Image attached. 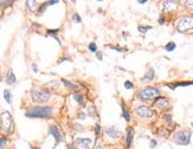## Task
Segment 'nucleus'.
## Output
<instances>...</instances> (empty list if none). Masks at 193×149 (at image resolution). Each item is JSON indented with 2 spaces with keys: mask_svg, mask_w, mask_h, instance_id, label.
Wrapping results in <instances>:
<instances>
[{
  "mask_svg": "<svg viewBox=\"0 0 193 149\" xmlns=\"http://www.w3.org/2000/svg\"><path fill=\"white\" fill-rule=\"evenodd\" d=\"M13 1H0V8H4V7H7L10 5H12Z\"/></svg>",
  "mask_w": 193,
  "mask_h": 149,
  "instance_id": "nucleus-25",
  "label": "nucleus"
},
{
  "mask_svg": "<svg viewBox=\"0 0 193 149\" xmlns=\"http://www.w3.org/2000/svg\"><path fill=\"white\" fill-rule=\"evenodd\" d=\"M88 112H89V115L91 116V117H96L97 116V112H96V109H95V107L93 104L89 107V109H88Z\"/></svg>",
  "mask_w": 193,
  "mask_h": 149,
  "instance_id": "nucleus-24",
  "label": "nucleus"
},
{
  "mask_svg": "<svg viewBox=\"0 0 193 149\" xmlns=\"http://www.w3.org/2000/svg\"><path fill=\"white\" fill-rule=\"evenodd\" d=\"M159 135H161V136H163V137H166V136H167V131H165V130H160V131H159Z\"/></svg>",
  "mask_w": 193,
  "mask_h": 149,
  "instance_id": "nucleus-39",
  "label": "nucleus"
},
{
  "mask_svg": "<svg viewBox=\"0 0 193 149\" xmlns=\"http://www.w3.org/2000/svg\"><path fill=\"white\" fill-rule=\"evenodd\" d=\"M0 128L4 133H11L12 130V116L8 111H5L0 116Z\"/></svg>",
  "mask_w": 193,
  "mask_h": 149,
  "instance_id": "nucleus-6",
  "label": "nucleus"
},
{
  "mask_svg": "<svg viewBox=\"0 0 193 149\" xmlns=\"http://www.w3.org/2000/svg\"><path fill=\"white\" fill-rule=\"evenodd\" d=\"M91 143L93 141L89 137H79V139H76V141H75V144L81 149H89Z\"/></svg>",
  "mask_w": 193,
  "mask_h": 149,
  "instance_id": "nucleus-8",
  "label": "nucleus"
},
{
  "mask_svg": "<svg viewBox=\"0 0 193 149\" xmlns=\"http://www.w3.org/2000/svg\"><path fill=\"white\" fill-rule=\"evenodd\" d=\"M133 136H134V130H133V129H128L127 136H126V147H127V148H129V147L131 146Z\"/></svg>",
  "mask_w": 193,
  "mask_h": 149,
  "instance_id": "nucleus-13",
  "label": "nucleus"
},
{
  "mask_svg": "<svg viewBox=\"0 0 193 149\" xmlns=\"http://www.w3.org/2000/svg\"><path fill=\"white\" fill-rule=\"evenodd\" d=\"M4 98H5V101L7 102L8 104L12 103V94H11L10 90H4Z\"/></svg>",
  "mask_w": 193,
  "mask_h": 149,
  "instance_id": "nucleus-19",
  "label": "nucleus"
},
{
  "mask_svg": "<svg viewBox=\"0 0 193 149\" xmlns=\"http://www.w3.org/2000/svg\"><path fill=\"white\" fill-rule=\"evenodd\" d=\"M32 70H33V72H38V69H37V64H32Z\"/></svg>",
  "mask_w": 193,
  "mask_h": 149,
  "instance_id": "nucleus-36",
  "label": "nucleus"
},
{
  "mask_svg": "<svg viewBox=\"0 0 193 149\" xmlns=\"http://www.w3.org/2000/svg\"><path fill=\"white\" fill-rule=\"evenodd\" d=\"M155 107L159 108V109H165V108L170 107V99L166 98V97H159L155 101Z\"/></svg>",
  "mask_w": 193,
  "mask_h": 149,
  "instance_id": "nucleus-11",
  "label": "nucleus"
},
{
  "mask_svg": "<svg viewBox=\"0 0 193 149\" xmlns=\"http://www.w3.org/2000/svg\"><path fill=\"white\" fill-rule=\"evenodd\" d=\"M160 95V90L158 88H154V87H148V88H145L141 91H139L136 94V97L139 98L140 101H152L153 98H155L156 96Z\"/></svg>",
  "mask_w": 193,
  "mask_h": 149,
  "instance_id": "nucleus-2",
  "label": "nucleus"
},
{
  "mask_svg": "<svg viewBox=\"0 0 193 149\" xmlns=\"http://www.w3.org/2000/svg\"><path fill=\"white\" fill-rule=\"evenodd\" d=\"M58 1L57 0H52V1H47V2H45V4H43L42 6H40V8H39V15L43 14V12H45V10H46L47 6H50V5H54V4H57Z\"/></svg>",
  "mask_w": 193,
  "mask_h": 149,
  "instance_id": "nucleus-16",
  "label": "nucleus"
},
{
  "mask_svg": "<svg viewBox=\"0 0 193 149\" xmlns=\"http://www.w3.org/2000/svg\"><path fill=\"white\" fill-rule=\"evenodd\" d=\"M96 57H97V59H100V60L103 59V56H102L101 52H96Z\"/></svg>",
  "mask_w": 193,
  "mask_h": 149,
  "instance_id": "nucleus-37",
  "label": "nucleus"
},
{
  "mask_svg": "<svg viewBox=\"0 0 193 149\" xmlns=\"http://www.w3.org/2000/svg\"><path fill=\"white\" fill-rule=\"evenodd\" d=\"M58 29H56V30H47V33L49 34H51V36H54V37H56V33L58 32Z\"/></svg>",
  "mask_w": 193,
  "mask_h": 149,
  "instance_id": "nucleus-32",
  "label": "nucleus"
},
{
  "mask_svg": "<svg viewBox=\"0 0 193 149\" xmlns=\"http://www.w3.org/2000/svg\"><path fill=\"white\" fill-rule=\"evenodd\" d=\"M163 11H166V10H172V8H177L178 5L175 2H172V1H167V2H163Z\"/></svg>",
  "mask_w": 193,
  "mask_h": 149,
  "instance_id": "nucleus-18",
  "label": "nucleus"
},
{
  "mask_svg": "<svg viewBox=\"0 0 193 149\" xmlns=\"http://www.w3.org/2000/svg\"><path fill=\"white\" fill-rule=\"evenodd\" d=\"M122 116H123V119L127 121V122H129L131 121V115H129V112L127 111V109H126V107H124V104L122 103Z\"/></svg>",
  "mask_w": 193,
  "mask_h": 149,
  "instance_id": "nucleus-22",
  "label": "nucleus"
},
{
  "mask_svg": "<svg viewBox=\"0 0 193 149\" xmlns=\"http://www.w3.org/2000/svg\"><path fill=\"white\" fill-rule=\"evenodd\" d=\"M151 29H152L151 26H139V27H138V30H139L141 33H145L146 31L151 30Z\"/></svg>",
  "mask_w": 193,
  "mask_h": 149,
  "instance_id": "nucleus-28",
  "label": "nucleus"
},
{
  "mask_svg": "<svg viewBox=\"0 0 193 149\" xmlns=\"http://www.w3.org/2000/svg\"><path fill=\"white\" fill-rule=\"evenodd\" d=\"M165 119L171 123V122H172V115H165Z\"/></svg>",
  "mask_w": 193,
  "mask_h": 149,
  "instance_id": "nucleus-35",
  "label": "nucleus"
},
{
  "mask_svg": "<svg viewBox=\"0 0 193 149\" xmlns=\"http://www.w3.org/2000/svg\"><path fill=\"white\" fill-rule=\"evenodd\" d=\"M159 22H160V24H163V22H165V18H163V17H161V18H160V19H159Z\"/></svg>",
  "mask_w": 193,
  "mask_h": 149,
  "instance_id": "nucleus-42",
  "label": "nucleus"
},
{
  "mask_svg": "<svg viewBox=\"0 0 193 149\" xmlns=\"http://www.w3.org/2000/svg\"><path fill=\"white\" fill-rule=\"evenodd\" d=\"M36 5H37L36 1H26V6H27L29 11H30L31 13H34V11H36Z\"/></svg>",
  "mask_w": 193,
  "mask_h": 149,
  "instance_id": "nucleus-20",
  "label": "nucleus"
},
{
  "mask_svg": "<svg viewBox=\"0 0 193 149\" xmlns=\"http://www.w3.org/2000/svg\"><path fill=\"white\" fill-rule=\"evenodd\" d=\"M154 76H155V74H154V70L153 69H149L148 70V72H147V74L143 77V82H151V81H153L154 79Z\"/></svg>",
  "mask_w": 193,
  "mask_h": 149,
  "instance_id": "nucleus-15",
  "label": "nucleus"
},
{
  "mask_svg": "<svg viewBox=\"0 0 193 149\" xmlns=\"http://www.w3.org/2000/svg\"><path fill=\"white\" fill-rule=\"evenodd\" d=\"M101 130H102V129H101V124L97 123V124L95 126V133H96V136H97V137L101 135Z\"/></svg>",
  "mask_w": 193,
  "mask_h": 149,
  "instance_id": "nucleus-30",
  "label": "nucleus"
},
{
  "mask_svg": "<svg viewBox=\"0 0 193 149\" xmlns=\"http://www.w3.org/2000/svg\"><path fill=\"white\" fill-rule=\"evenodd\" d=\"M147 0H139V4H146Z\"/></svg>",
  "mask_w": 193,
  "mask_h": 149,
  "instance_id": "nucleus-43",
  "label": "nucleus"
},
{
  "mask_svg": "<svg viewBox=\"0 0 193 149\" xmlns=\"http://www.w3.org/2000/svg\"><path fill=\"white\" fill-rule=\"evenodd\" d=\"M17 81L16 76L13 74V70L12 69H10L7 71V74H6V83H7L8 85H12V84H14Z\"/></svg>",
  "mask_w": 193,
  "mask_h": 149,
  "instance_id": "nucleus-12",
  "label": "nucleus"
},
{
  "mask_svg": "<svg viewBox=\"0 0 193 149\" xmlns=\"http://www.w3.org/2000/svg\"><path fill=\"white\" fill-rule=\"evenodd\" d=\"M108 46H110V45H108ZM110 47L116 50V51H119V52H123V49L122 47H119V46H110Z\"/></svg>",
  "mask_w": 193,
  "mask_h": 149,
  "instance_id": "nucleus-33",
  "label": "nucleus"
},
{
  "mask_svg": "<svg viewBox=\"0 0 193 149\" xmlns=\"http://www.w3.org/2000/svg\"><path fill=\"white\" fill-rule=\"evenodd\" d=\"M74 98H75V101L77 102L78 104H83L84 103V96L82 94H79V92H75L74 94Z\"/></svg>",
  "mask_w": 193,
  "mask_h": 149,
  "instance_id": "nucleus-17",
  "label": "nucleus"
},
{
  "mask_svg": "<svg viewBox=\"0 0 193 149\" xmlns=\"http://www.w3.org/2000/svg\"><path fill=\"white\" fill-rule=\"evenodd\" d=\"M74 20H75L76 22H82L81 17H79L78 14H74Z\"/></svg>",
  "mask_w": 193,
  "mask_h": 149,
  "instance_id": "nucleus-34",
  "label": "nucleus"
},
{
  "mask_svg": "<svg viewBox=\"0 0 193 149\" xmlns=\"http://www.w3.org/2000/svg\"><path fill=\"white\" fill-rule=\"evenodd\" d=\"M193 29V17L191 15H186V17H181L177 22V30L180 33H185L187 31Z\"/></svg>",
  "mask_w": 193,
  "mask_h": 149,
  "instance_id": "nucleus-3",
  "label": "nucleus"
},
{
  "mask_svg": "<svg viewBox=\"0 0 193 149\" xmlns=\"http://www.w3.org/2000/svg\"><path fill=\"white\" fill-rule=\"evenodd\" d=\"M62 82L64 83L68 88H70V89H72V90H77L78 89V87L76 85V84H74L72 82H69V81H68V79H65V78H63Z\"/></svg>",
  "mask_w": 193,
  "mask_h": 149,
  "instance_id": "nucleus-21",
  "label": "nucleus"
},
{
  "mask_svg": "<svg viewBox=\"0 0 193 149\" xmlns=\"http://www.w3.org/2000/svg\"><path fill=\"white\" fill-rule=\"evenodd\" d=\"M68 149H72V148H71V147H70V146H69V147H68Z\"/></svg>",
  "mask_w": 193,
  "mask_h": 149,
  "instance_id": "nucleus-45",
  "label": "nucleus"
},
{
  "mask_svg": "<svg viewBox=\"0 0 193 149\" xmlns=\"http://www.w3.org/2000/svg\"><path fill=\"white\" fill-rule=\"evenodd\" d=\"M124 88H126V89H133V88H134V84H133L131 81H126V82H124Z\"/></svg>",
  "mask_w": 193,
  "mask_h": 149,
  "instance_id": "nucleus-29",
  "label": "nucleus"
},
{
  "mask_svg": "<svg viewBox=\"0 0 193 149\" xmlns=\"http://www.w3.org/2000/svg\"><path fill=\"white\" fill-rule=\"evenodd\" d=\"M185 6H186V8H187L188 11L193 12V1H186Z\"/></svg>",
  "mask_w": 193,
  "mask_h": 149,
  "instance_id": "nucleus-26",
  "label": "nucleus"
},
{
  "mask_svg": "<svg viewBox=\"0 0 193 149\" xmlns=\"http://www.w3.org/2000/svg\"><path fill=\"white\" fill-rule=\"evenodd\" d=\"M32 149H40L39 147H32Z\"/></svg>",
  "mask_w": 193,
  "mask_h": 149,
  "instance_id": "nucleus-44",
  "label": "nucleus"
},
{
  "mask_svg": "<svg viewBox=\"0 0 193 149\" xmlns=\"http://www.w3.org/2000/svg\"><path fill=\"white\" fill-rule=\"evenodd\" d=\"M6 142H7V139H6V137H0V148H1L4 144H6Z\"/></svg>",
  "mask_w": 193,
  "mask_h": 149,
  "instance_id": "nucleus-31",
  "label": "nucleus"
},
{
  "mask_svg": "<svg viewBox=\"0 0 193 149\" xmlns=\"http://www.w3.org/2000/svg\"><path fill=\"white\" fill-rule=\"evenodd\" d=\"M30 95H31L32 102L39 103V104L47 102L50 99V97H51L50 92H47V91H39V90H31Z\"/></svg>",
  "mask_w": 193,
  "mask_h": 149,
  "instance_id": "nucleus-5",
  "label": "nucleus"
},
{
  "mask_svg": "<svg viewBox=\"0 0 193 149\" xmlns=\"http://www.w3.org/2000/svg\"><path fill=\"white\" fill-rule=\"evenodd\" d=\"M49 131H50V134H51L54 137V140H56V143H59V142L63 141L62 134L59 133L58 128L56 127V126H50V129H49Z\"/></svg>",
  "mask_w": 193,
  "mask_h": 149,
  "instance_id": "nucleus-10",
  "label": "nucleus"
},
{
  "mask_svg": "<svg viewBox=\"0 0 193 149\" xmlns=\"http://www.w3.org/2000/svg\"><path fill=\"white\" fill-rule=\"evenodd\" d=\"M89 50L91 51V52H97V46H96V44L95 43H90L89 44Z\"/></svg>",
  "mask_w": 193,
  "mask_h": 149,
  "instance_id": "nucleus-27",
  "label": "nucleus"
},
{
  "mask_svg": "<svg viewBox=\"0 0 193 149\" xmlns=\"http://www.w3.org/2000/svg\"><path fill=\"white\" fill-rule=\"evenodd\" d=\"M173 141L180 146H187L191 142V131L190 130H180L173 135Z\"/></svg>",
  "mask_w": 193,
  "mask_h": 149,
  "instance_id": "nucleus-4",
  "label": "nucleus"
},
{
  "mask_svg": "<svg viewBox=\"0 0 193 149\" xmlns=\"http://www.w3.org/2000/svg\"><path fill=\"white\" fill-rule=\"evenodd\" d=\"M78 117L81 119H85V114L84 112H79V114H78Z\"/></svg>",
  "mask_w": 193,
  "mask_h": 149,
  "instance_id": "nucleus-38",
  "label": "nucleus"
},
{
  "mask_svg": "<svg viewBox=\"0 0 193 149\" xmlns=\"http://www.w3.org/2000/svg\"><path fill=\"white\" fill-rule=\"evenodd\" d=\"M165 49H166V51L167 52H172L174 49H175V43H173V42H170L168 44L165 46Z\"/></svg>",
  "mask_w": 193,
  "mask_h": 149,
  "instance_id": "nucleus-23",
  "label": "nucleus"
},
{
  "mask_svg": "<svg viewBox=\"0 0 193 149\" xmlns=\"http://www.w3.org/2000/svg\"><path fill=\"white\" fill-rule=\"evenodd\" d=\"M190 85H193V82H179L175 84H167V87L172 90H174L177 87H190Z\"/></svg>",
  "mask_w": 193,
  "mask_h": 149,
  "instance_id": "nucleus-14",
  "label": "nucleus"
},
{
  "mask_svg": "<svg viewBox=\"0 0 193 149\" xmlns=\"http://www.w3.org/2000/svg\"><path fill=\"white\" fill-rule=\"evenodd\" d=\"M135 114L142 119H152L154 116V111L147 105H139L135 109Z\"/></svg>",
  "mask_w": 193,
  "mask_h": 149,
  "instance_id": "nucleus-7",
  "label": "nucleus"
},
{
  "mask_svg": "<svg viewBox=\"0 0 193 149\" xmlns=\"http://www.w3.org/2000/svg\"><path fill=\"white\" fill-rule=\"evenodd\" d=\"M106 133H107V135H108L109 137H111V139H119L120 135H121L120 129L116 127V126H109V127H107Z\"/></svg>",
  "mask_w": 193,
  "mask_h": 149,
  "instance_id": "nucleus-9",
  "label": "nucleus"
},
{
  "mask_svg": "<svg viewBox=\"0 0 193 149\" xmlns=\"http://www.w3.org/2000/svg\"><path fill=\"white\" fill-rule=\"evenodd\" d=\"M27 117L31 119H47L52 115V108L50 107H36L31 108L25 112Z\"/></svg>",
  "mask_w": 193,
  "mask_h": 149,
  "instance_id": "nucleus-1",
  "label": "nucleus"
},
{
  "mask_svg": "<svg viewBox=\"0 0 193 149\" xmlns=\"http://www.w3.org/2000/svg\"><path fill=\"white\" fill-rule=\"evenodd\" d=\"M155 146H156V141H155V140H152V141H151V147H155Z\"/></svg>",
  "mask_w": 193,
  "mask_h": 149,
  "instance_id": "nucleus-41",
  "label": "nucleus"
},
{
  "mask_svg": "<svg viewBox=\"0 0 193 149\" xmlns=\"http://www.w3.org/2000/svg\"><path fill=\"white\" fill-rule=\"evenodd\" d=\"M94 149H103V148H102V144L99 142V143H96V146L94 147Z\"/></svg>",
  "mask_w": 193,
  "mask_h": 149,
  "instance_id": "nucleus-40",
  "label": "nucleus"
}]
</instances>
